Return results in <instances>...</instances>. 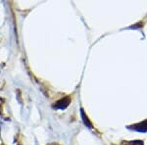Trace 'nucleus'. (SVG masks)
Masks as SVG:
<instances>
[{"label":"nucleus","mask_w":147,"mask_h":145,"mask_svg":"<svg viewBox=\"0 0 147 145\" xmlns=\"http://www.w3.org/2000/svg\"><path fill=\"white\" fill-rule=\"evenodd\" d=\"M134 129L138 130V132H147V121H144L142 123H139L136 125L134 127Z\"/></svg>","instance_id":"obj_2"},{"label":"nucleus","mask_w":147,"mask_h":145,"mask_svg":"<svg viewBox=\"0 0 147 145\" xmlns=\"http://www.w3.org/2000/svg\"><path fill=\"white\" fill-rule=\"evenodd\" d=\"M131 145H143V142L140 140H136V141H132Z\"/></svg>","instance_id":"obj_4"},{"label":"nucleus","mask_w":147,"mask_h":145,"mask_svg":"<svg viewBox=\"0 0 147 145\" xmlns=\"http://www.w3.org/2000/svg\"><path fill=\"white\" fill-rule=\"evenodd\" d=\"M80 115H82V121H84V125H86V127H92V123H91L90 121H89L87 115L84 113V109H80Z\"/></svg>","instance_id":"obj_3"},{"label":"nucleus","mask_w":147,"mask_h":145,"mask_svg":"<svg viewBox=\"0 0 147 145\" xmlns=\"http://www.w3.org/2000/svg\"><path fill=\"white\" fill-rule=\"evenodd\" d=\"M70 103H71V98L67 96V97H64V98L60 99L59 101H57L53 105V107L56 109H61V110H63V109L67 108V107L70 105Z\"/></svg>","instance_id":"obj_1"}]
</instances>
